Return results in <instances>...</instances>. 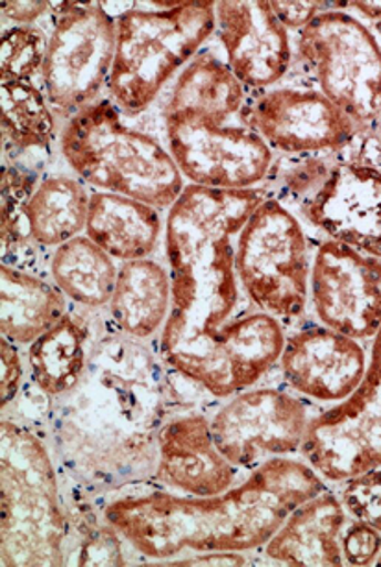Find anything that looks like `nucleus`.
I'll use <instances>...</instances> for the list:
<instances>
[{"mask_svg":"<svg viewBox=\"0 0 381 567\" xmlns=\"http://www.w3.org/2000/svg\"><path fill=\"white\" fill-rule=\"evenodd\" d=\"M267 193L187 184L165 217L171 311L159 355L214 400L261 383L286 342L284 323L248 301L236 270L237 234Z\"/></svg>","mask_w":381,"mask_h":567,"instance_id":"nucleus-1","label":"nucleus"},{"mask_svg":"<svg viewBox=\"0 0 381 567\" xmlns=\"http://www.w3.org/2000/svg\"><path fill=\"white\" fill-rule=\"evenodd\" d=\"M308 462L276 456L223 494L195 497L171 492L130 494L112 501L104 519L137 553L168 561L182 553L259 549L295 508L325 492Z\"/></svg>","mask_w":381,"mask_h":567,"instance_id":"nucleus-2","label":"nucleus"},{"mask_svg":"<svg viewBox=\"0 0 381 567\" xmlns=\"http://www.w3.org/2000/svg\"><path fill=\"white\" fill-rule=\"evenodd\" d=\"M248 96L212 51L200 52L174 80L163 107L165 145L189 185L250 190L269 182L276 154L245 123Z\"/></svg>","mask_w":381,"mask_h":567,"instance_id":"nucleus-3","label":"nucleus"},{"mask_svg":"<svg viewBox=\"0 0 381 567\" xmlns=\"http://www.w3.org/2000/svg\"><path fill=\"white\" fill-rule=\"evenodd\" d=\"M60 148L85 185L145 202L159 212H168L187 187L167 145L124 123L113 102H95L69 118Z\"/></svg>","mask_w":381,"mask_h":567,"instance_id":"nucleus-4","label":"nucleus"},{"mask_svg":"<svg viewBox=\"0 0 381 567\" xmlns=\"http://www.w3.org/2000/svg\"><path fill=\"white\" fill-rule=\"evenodd\" d=\"M215 35V2H163L117 16V47L107 90L126 117L154 104Z\"/></svg>","mask_w":381,"mask_h":567,"instance_id":"nucleus-5","label":"nucleus"},{"mask_svg":"<svg viewBox=\"0 0 381 567\" xmlns=\"http://www.w3.org/2000/svg\"><path fill=\"white\" fill-rule=\"evenodd\" d=\"M2 564L63 566L68 522L56 467L38 434L2 420Z\"/></svg>","mask_w":381,"mask_h":567,"instance_id":"nucleus-6","label":"nucleus"},{"mask_svg":"<svg viewBox=\"0 0 381 567\" xmlns=\"http://www.w3.org/2000/svg\"><path fill=\"white\" fill-rule=\"evenodd\" d=\"M311 261L303 218L269 190L236 237L243 292L258 311L284 326L300 322L309 306Z\"/></svg>","mask_w":381,"mask_h":567,"instance_id":"nucleus-7","label":"nucleus"},{"mask_svg":"<svg viewBox=\"0 0 381 567\" xmlns=\"http://www.w3.org/2000/svg\"><path fill=\"white\" fill-rule=\"evenodd\" d=\"M295 54L309 82L363 135L381 123V41L347 4L328 7L303 27Z\"/></svg>","mask_w":381,"mask_h":567,"instance_id":"nucleus-8","label":"nucleus"},{"mask_svg":"<svg viewBox=\"0 0 381 567\" xmlns=\"http://www.w3.org/2000/svg\"><path fill=\"white\" fill-rule=\"evenodd\" d=\"M51 12L54 21L41 69L43 93L52 112L69 121L99 102L110 82L117 18L106 2H58Z\"/></svg>","mask_w":381,"mask_h":567,"instance_id":"nucleus-9","label":"nucleus"},{"mask_svg":"<svg viewBox=\"0 0 381 567\" xmlns=\"http://www.w3.org/2000/svg\"><path fill=\"white\" fill-rule=\"evenodd\" d=\"M292 207L322 237L341 240L381 261L380 135H359L336 154L319 189Z\"/></svg>","mask_w":381,"mask_h":567,"instance_id":"nucleus-10","label":"nucleus"},{"mask_svg":"<svg viewBox=\"0 0 381 567\" xmlns=\"http://www.w3.org/2000/svg\"><path fill=\"white\" fill-rule=\"evenodd\" d=\"M300 455L326 483L381 467V326L363 381L347 401L311 417Z\"/></svg>","mask_w":381,"mask_h":567,"instance_id":"nucleus-11","label":"nucleus"},{"mask_svg":"<svg viewBox=\"0 0 381 567\" xmlns=\"http://www.w3.org/2000/svg\"><path fill=\"white\" fill-rule=\"evenodd\" d=\"M300 395L278 386L237 392L209 417L215 445L234 466L253 472L276 456L302 450L311 423Z\"/></svg>","mask_w":381,"mask_h":567,"instance_id":"nucleus-12","label":"nucleus"},{"mask_svg":"<svg viewBox=\"0 0 381 567\" xmlns=\"http://www.w3.org/2000/svg\"><path fill=\"white\" fill-rule=\"evenodd\" d=\"M243 117L281 157L333 156L363 135L313 85L250 93Z\"/></svg>","mask_w":381,"mask_h":567,"instance_id":"nucleus-13","label":"nucleus"},{"mask_svg":"<svg viewBox=\"0 0 381 567\" xmlns=\"http://www.w3.org/2000/svg\"><path fill=\"white\" fill-rule=\"evenodd\" d=\"M309 303L326 328L372 340L381 326V261L325 237L313 251Z\"/></svg>","mask_w":381,"mask_h":567,"instance_id":"nucleus-14","label":"nucleus"},{"mask_svg":"<svg viewBox=\"0 0 381 567\" xmlns=\"http://www.w3.org/2000/svg\"><path fill=\"white\" fill-rule=\"evenodd\" d=\"M369 367L361 340L309 323L286 333L281 350V378L302 400L339 405L358 390Z\"/></svg>","mask_w":381,"mask_h":567,"instance_id":"nucleus-15","label":"nucleus"},{"mask_svg":"<svg viewBox=\"0 0 381 567\" xmlns=\"http://www.w3.org/2000/svg\"><path fill=\"white\" fill-rule=\"evenodd\" d=\"M215 38L248 93L280 85L295 62L291 34L270 2H215Z\"/></svg>","mask_w":381,"mask_h":567,"instance_id":"nucleus-16","label":"nucleus"},{"mask_svg":"<svg viewBox=\"0 0 381 567\" xmlns=\"http://www.w3.org/2000/svg\"><path fill=\"white\" fill-rule=\"evenodd\" d=\"M156 447V478L179 494L206 497L237 484L239 467L217 450L203 412H185L159 425Z\"/></svg>","mask_w":381,"mask_h":567,"instance_id":"nucleus-17","label":"nucleus"},{"mask_svg":"<svg viewBox=\"0 0 381 567\" xmlns=\"http://www.w3.org/2000/svg\"><path fill=\"white\" fill-rule=\"evenodd\" d=\"M344 508L342 499L326 488L287 516L265 544V556L289 566H342Z\"/></svg>","mask_w":381,"mask_h":567,"instance_id":"nucleus-18","label":"nucleus"},{"mask_svg":"<svg viewBox=\"0 0 381 567\" xmlns=\"http://www.w3.org/2000/svg\"><path fill=\"white\" fill-rule=\"evenodd\" d=\"M85 235L115 261H137L156 251L165 223L145 202L99 190L91 195Z\"/></svg>","mask_w":381,"mask_h":567,"instance_id":"nucleus-19","label":"nucleus"},{"mask_svg":"<svg viewBox=\"0 0 381 567\" xmlns=\"http://www.w3.org/2000/svg\"><path fill=\"white\" fill-rule=\"evenodd\" d=\"M107 307L115 326L132 339L162 333L171 311L168 268L151 257L123 262Z\"/></svg>","mask_w":381,"mask_h":567,"instance_id":"nucleus-20","label":"nucleus"},{"mask_svg":"<svg viewBox=\"0 0 381 567\" xmlns=\"http://www.w3.org/2000/svg\"><path fill=\"white\" fill-rule=\"evenodd\" d=\"M2 339L16 346L32 344L68 315V300L56 285L2 265Z\"/></svg>","mask_w":381,"mask_h":567,"instance_id":"nucleus-21","label":"nucleus"},{"mask_svg":"<svg viewBox=\"0 0 381 567\" xmlns=\"http://www.w3.org/2000/svg\"><path fill=\"white\" fill-rule=\"evenodd\" d=\"M91 195L69 176H49L35 185L24 204V223L34 245L58 248L85 231Z\"/></svg>","mask_w":381,"mask_h":567,"instance_id":"nucleus-22","label":"nucleus"},{"mask_svg":"<svg viewBox=\"0 0 381 567\" xmlns=\"http://www.w3.org/2000/svg\"><path fill=\"white\" fill-rule=\"evenodd\" d=\"M90 331L68 312L29 346L32 381L43 394L63 398L84 383Z\"/></svg>","mask_w":381,"mask_h":567,"instance_id":"nucleus-23","label":"nucleus"},{"mask_svg":"<svg viewBox=\"0 0 381 567\" xmlns=\"http://www.w3.org/2000/svg\"><path fill=\"white\" fill-rule=\"evenodd\" d=\"M52 281L65 298L79 306L99 309L110 306L119 268L115 259L87 235H79L54 248L51 256Z\"/></svg>","mask_w":381,"mask_h":567,"instance_id":"nucleus-24","label":"nucleus"},{"mask_svg":"<svg viewBox=\"0 0 381 567\" xmlns=\"http://www.w3.org/2000/svg\"><path fill=\"white\" fill-rule=\"evenodd\" d=\"M56 113L32 82H2L4 151H47L56 137Z\"/></svg>","mask_w":381,"mask_h":567,"instance_id":"nucleus-25","label":"nucleus"},{"mask_svg":"<svg viewBox=\"0 0 381 567\" xmlns=\"http://www.w3.org/2000/svg\"><path fill=\"white\" fill-rule=\"evenodd\" d=\"M34 176L19 167H2V265L18 267L30 240L24 223V204L34 193Z\"/></svg>","mask_w":381,"mask_h":567,"instance_id":"nucleus-26","label":"nucleus"},{"mask_svg":"<svg viewBox=\"0 0 381 567\" xmlns=\"http://www.w3.org/2000/svg\"><path fill=\"white\" fill-rule=\"evenodd\" d=\"M47 41L49 38L32 27L4 30L0 47L2 82H32L45 63Z\"/></svg>","mask_w":381,"mask_h":567,"instance_id":"nucleus-27","label":"nucleus"},{"mask_svg":"<svg viewBox=\"0 0 381 567\" xmlns=\"http://www.w3.org/2000/svg\"><path fill=\"white\" fill-rule=\"evenodd\" d=\"M342 484L341 499L348 512L381 530V467Z\"/></svg>","mask_w":381,"mask_h":567,"instance_id":"nucleus-28","label":"nucleus"},{"mask_svg":"<svg viewBox=\"0 0 381 567\" xmlns=\"http://www.w3.org/2000/svg\"><path fill=\"white\" fill-rule=\"evenodd\" d=\"M342 558L352 566L375 564L381 553V530L364 519H353L341 534Z\"/></svg>","mask_w":381,"mask_h":567,"instance_id":"nucleus-29","label":"nucleus"},{"mask_svg":"<svg viewBox=\"0 0 381 567\" xmlns=\"http://www.w3.org/2000/svg\"><path fill=\"white\" fill-rule=\"evenodd\" d=\"M0 351H2V361H0V372H2L0 373V405H2V409H7L18 398L21 384H23L24 368L18 346L12 344L10 340L2 339Z\"/></svg>","mask_w":381,"mask_h":567,"instance_id":"nucleus-30","label":"nucleus"},{"mask_svg":"<svg viewBox=\"0 0 381 567\" xmlns=\"http://www.w3.org/2000/svg\"><path fill=\"white\" fill-rule=\"evenodd\" d=\"M270 7L289 32H300L313 21L317 13L328 7V2H270Z\"/></svg>","mask_w":381,"mask_h":567,"instance_id":"nucleus-31","label":"nucleus"},{"mask_svg":"<svg viewBox=\"0 0 381 567\" xmlns=\"http://www.w3.org/2000/svg\"><path fill=\"white\" fill-rule=\"evenodd\" d=\"M247 556L236 550H209V553H197V555L182 556L174 558L171 564L176 566H243L247 564Z\"/></svg>","mask_w":381,"mask_h":567,"instance_id":"nucleus-32","label":"nucleus"},{"mask_svg":"<svg viewBox=\"0 0 381 567\" xmlns=\"http://www.w3.org/2000/svg\"><path fill=\"white\" fill-rule=\"evenodd\" d=\"M51 10L52 2H2V16L18 27H30Z\"/></svg>","mask_w":381,"mask_h":567,"instance_id":"nucleus-33","label":"nucleus"},{"mask_svg":"<svg viewBox=\"0 0 381 567\" xmlns=\"http://www.w3.org/2000/svg\"><path fill=\"white\" fill-rule=\"evenodd\" d=\"M348 8L356 10L361 18H367L372 23L381 21V2H348Z\"/></svg>","mask_w":381,"mask_h":567,"instance_id":"nucleus-34","label":"nucleus"},{"mask_svg":"<svg viewBox=\"0 0 381 567\" xmlns=\"http://www.w3.org/2000/svg\"><path fill=\"white\" fill-rule=\"evenodd\" d=\"M374 30L375 32H378V34L375 35H378V38H381V21L380 23H374Z\"/></svg>","mask_w":381,"mask_h":567,"instance_id":"nucleus-35","label":"nucleus"},{"mask_svg":"<svg viewBox=\"0 0 381 567\" xmlns=\"http://www.w3.org/2000/svg\"><path fill=\"white\" fill-rule=\"evenodd\" d=\"M375 564H378V566H381V553H380V556H378V558H375Z\"/></svg>","mask_w":381,"mask_h":567,"instance_id":"nucleus-36","label":"nucleus"},{"mask_svg":"<svg viewBox=\"0 0 381 567\" xmlns=\"http://www.w3.org/2000/svg\"><path fill=\"white\" fill-rule=\"evenodd\" d=\"M378 135H380V140H381V123H380V130H378Z\"/></svg>","mask_w":381,"mask_h":567,"instance_id":"nucleus-37","label":"nucleus"}]
</instances>
